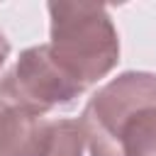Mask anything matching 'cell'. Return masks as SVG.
<instances>
[{"mask_svg": "<svg viewBox=\"0 0 156 156\" xmlns=\"http://www.w3.org/2000/svg\"><path fill=\"white\" fill-rule=\"evenodd\" d=\"M83 90L85 85L54 58L49 44L24 49L15 66L0 78L2 102L44 117L56 107H71Z\"/></svg>", "mask_w": 156, "mask_h": 156, "instance_id": "3", "label": "cell"}, {"mask_svg": "<svg viewBox=\"0 0 156 156\" xmlns=\"http://www.w3.org/2000/svg\"><path fill=\"white\" fill-rule=\"evenodd\" d=\"M7 56H10V41H7V39H5V34L0 32V68L5 66Z\"/></svg>", "mask_w": 156, "mask_h": 156, "instance_id": "6", "label": "cell"}, {"mask_svg": "<svg viewBox=\"0 0 156 156\" xmlns=\"http://www.w3.org/2000/svg\"><path fill=\"white\" fill-rule=\"evenodd\" d=\"M51 119L0 100V156H41Z\"/></svg>", "mask_w": 156, "mask_h": 156, "instance_id": "4", "label": "cell"}, {"mask_svg": "<svg viewBox=\"0 0 156 156\" xmlns=\"http://www.w3.org/2000/svg\"><path fill=\"white\" fill-rule=\"evenodd\" d=\"M78 124L90 156H156V73H119L88 100Z\"/></svg>", "mask_w": 156, "mask_h": 156, "instance_id": "1", "label": "cell"}, {"mask_svg": "<svg viewBox=\"0 0 156 156\" xmlns=\"http://www.w3.org/2000/svg\"><path fill=\"white\" fill-rule=\"evenodd\" d=\"M54 58L83 85L105 78L119 61V37L110 12L88 2H49Z\"/></svg>", "mask_w": 156, "mask_h": 156, "instance_id": "2", "label": "cell"}, {"mask_svg": "<svg viewBox=\"0 0 156 156\" xmlns=\"http://www.w3.org/2000/svg\"><path fill=\"white\" fill-rule=\"evenodd\" d=\"M83 149H85V139L78 122L66 117L51 119L41 156H83Z\"/></svg>", "mask_w": 156, "mask_h": 156, "instance_id": "5", "label": "cell"}]
</instances>
